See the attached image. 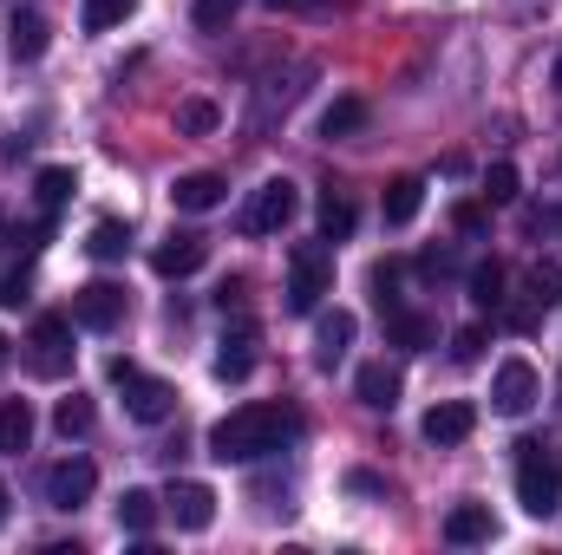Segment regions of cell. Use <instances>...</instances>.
<instances>
[{
  "label": "cell",
  "instance_id": "cell-1",
  "mask_svg": "<svg viewBox=\"0 0 562 555\" xmlns=\"http://www.w3.org/2000/svg\"><path fill=\"white\" fill-rule=\"evenodd\" d=\"M294 431H301V418L288 412V406H236L229 418L210 424V457H223V464H256V457L281 451Z\"/></svg>",
  "mask_w": 562,
  "mask_h": 555
},
{
  "label": "cell",
  "instance_id": "cell-2",
  "mask_svg": "<svg viewBox=\"0 0 562 555\" xmlns=\"http://www.w3.org/2000/svg\"><path fill=\"white\" fill-rule=\"evenodd\" d=\"M517 503L530 517H557L562 510V451L537 444V438L517 444Z\"/></svg>",
  "mask_w": 562,
  "mask_h": 555
},
{
  "label": "cell",
  "instance_id": "cell-3",
  "mask_svg": "<svg viewBox=\"0 0 562 555\" xmlns=\"http://www.w3.org/2000/svg\"><path fill=\"white\" fill-rule=\"evenodd\" d=\"M321 294H334V256L321 242H294L288 249V307L294 314H314Z\"/></svg>",
  "mask_w": 562,
  "mask_h": 555
},
{
  "label": "cell",
  "instance_id": "cell-4",
  "mask_svg": "<svg viewBox=\"0 0 562 555\" xmlns=\"http://www.w3.org/2000/svg\"><path fill=\"white\" fill-rule=\"evenodd\" d=\"M26 366L33 380H66L72 373V320L66 314H40L26 333Z\"/></svg>",
  "mask_w": 562,
  "mask_h": 555
},
{
  "label": "cell",
  "instance_id": "cell-5",
  "mask_svg": "<svg viewBox=\"0 0 562 555\" xmlns=\"http://www.w3.org/2000/svg\"><path fill=\"white\" fill-rule=\"evenodd\" d=\"M294 216H301V190H294L288 177H269V183L249 196V209H243V229H249V236H281Z\"/></svg>",
  "mask_w": 562,
  "mask_h": 555
},
{
  "label": "cell",
  "instance_id": "cell-6",
  "mask_svg": "<svg viewBox=\"0 0 562 555\" xmlns=\"http://www.w3.org/2000/svg\"><path fill=\"white\" fill-rule=\"evenodd\" d=\"M537 399H543V380H537L530 360H504V366L491 373V406H497L504 418H524Z\"/></svg>",
  "mask_w": 562,
  "mask_h": 555
},
{
  "label": "cell",
  "instance_id": "cell-7",
  "mask_svg": "<svg viewBox=\"0 0 562 555\" xmlns=\"http://www.w3.org/2000/svg\"><path fill=\"white\" fill-rule=\"evenodd\" d=\"M119 320H125V287H119V281H86V287L72 294V327L112 333Z\"/></svg>",
  "mask_w": 562,
  "mask_h": 555
},
{
  "label": "cell",
  "instance_id": "cell-8",
  "mask_svg": "<svg viewBox=\"0 0 562 555\" xmlns=\"http://www.w3.org/2000/svg\"><path fill=\"white\" fill-rule=\"evenodd\" d=\"M92 490H99L92 457H59V464L46 471V503H53V510H79V503H92Z\"/></svg>",
  "mask_w": 562,
  "mask_h": 555
},
{
  "label": "cell",
  "instance_id": "cell-9",
  "mask_svg": "<svg viewBox=\"0 0 562 555\" xmlns=\"http://www.w3.org/2000/svg\"><path fill=\"white\" fill-rule=\"evenodd\" d=\"M210 262V236H196V229H177V236H164L157 242V256H150V269L164 281H183V275H196Z\"/></svg>",
  "mask_w": 562,
  "mask_h": 555
},
{
  "label": "cell",
  "instance_id": "cell-10",
  "mask_svg": "<svg viewBox=\"0 0 562 555\" xmlns=\"http://www.w3.org/2000/svg\"><path fill=\"white\" fill-rule=\"evenodd\" d=\"M164 510H170V523H177V530H210V523H216V490L183 477V484H170Z\"/></svg>",
  "mask_w": 562,
  "mask_h": 555
},
{
  "label": "cell",
  "instance_id": "cell-11",
  "mask_svg": "<svg viewBox=\"0 0 562 555\" xmlns=\"http://www.w3.org/2000/svg\"><path fill=\"white\" fill-rule=\"evenodd\" d=\"M353 327H360V320H353L347 307H334V314H321V320H314V366H321V373H334V366L347 360Z\"/></svg>",
  "mask_w": 562,
  "mask_h": 555
},
{
  "label": "cell",
  "instance_id": "cell-12",
  "mask_svg": "<svg viewBox=\"0 0 562 555\" xmlns=\"http://www.w3.org/2000/svg\"><path fill=\"white\" fill-rule=\"evenodd\" d=\"M353 393H360V406H367V412H393V406H400V393H406V380H400V366L367 360V366L353 373Z\"/></svg>",
  "mask_w": 562,
  "mask_h": 555
},
{
  "label": "cell",
  "instance_id": "cell-13",
  "mask_svg": "<svg viewBox=\"0 0 562 555\" xmlns=\"http://www.w3.org/2000/svg\"><path fill=\"white\" fill-rule=\"evenodd\" d=\"M119 386H125V412L138 418V424H164V418H170V406H177V393H170L164 380H144V373H125Z\"/></svg>",
  "mask_w": 562,
  "mask_h": 555
},
{
  "label": "cell",
  "instance_id": "cell-14",
  "mask_svg": "<svg viewBox=\"0 0 562 555\" xmlns=\"http://www.w3.org/2000/svg\"><path fill=\"white\" fill-rule=\"evenodd\" d=\"M425 444H438V451H445V444H464V438H471V431H477V406H464V399H445V406H431V412H425Z\"/></svg>",
  "mask_w": 562,
  "mask_h": 555
},
{
  "label": "cell",
  "instance_id": "cell-15",
  "mask_svg": "<svg viewBox=\"0 0 562 555\" xmlns=\"http://www.w3.org/2000/svg\"><path fill=\"white\" fill-rule=\"evenodd\" d=\"M229 196V183L216 177V170H183L177 183H170V203L183 209V216H203V209H216Z\"/></svg>",
  "mask_w": 562,
  "mask_h": 555
},
{
  "label": "cell",
  "instance_id": "cell-16",
  "mask_svg": "<svg viewBox=\"0 0 562 555\" xmlns=\"http://www.w3.org/2000/svg\"><path fill=\"white\" fill-rule=\"evenodd\" d=\"M380 314H386V340H393V347H406V353H425V347L438 340L431 314H419V307H400V301H393V307H380Z\"/></svg>",
  "mask_w": 562,
  "mask_h": 555
},
{
  "label": "cell",
  "instance_id": "cell-17",
  "mask_svg": "<svg viewBox=\"0 0 562 555\" xmlns=\"http://www.w3.org/2000/svg\"><path fill=\"white\" fill-rule=\"evenodd\" d=\"M497 536V523H491V503H458L451 517H445V543H458V550H471V543H491Z\"/></svg>",
  "mask_w": 562,
  "mask_h": 555
},
{
  "label": "cell",
  "instance_id": "cell-18",
  "mask_svg": "<svg viewBox=\"0 0 562 555\" xmlns=\"http://www.w3.org/2000/svg\"><path fill=\"white\" fill-rule=\"evenodd\" d=\"M314 223H321V242H347V236H353V223H360V209H353V196H347V190H321Z\"/></svg>",
  "mask_w": 562,
  "mask_h": 555
},
{
  "label": "cell",
  "instance_id": "cell-19",
  "mask_svg": "<svg viewBox=\"0 0 562 555\" xmlns=\"http://www.w3.org/2000/svg\"><path fill=\"white\" fill-rule=\"evenodd\" d=\"M419 209H425V183H419V177H393V183H386V196H380V216H386L393 229H406Z\"/></svg>",
  "mask_w": 562,
  "mask_h": 555
},
{
  "label": "cell",
  "instance_id": "cell-20",
  "mask_svg": "<svg viewBox=\"0 0 562 555\" xmlns=\"http://www.w3.org/2000/svg\"><path fill=\"white\" fill-rule=\"evenodd\" d=\"M26 444H33V406H26V399H7V406H0V451L20 457Z\"/></svg>",
  "mask_w": 562,
  "mask_h": 555
},
{
  "label": "cell",
  "instance_id": "cell-21",
  "mask_svg": "<svg viewBox=\"0 0 562 555\" xmlns=\"http://www.w3.org/2000/svg\"><path fill=\"white\" fill-rule=\"evenodd\" d=\"M249 373H256V333L243 327V333L223 340V353H216V380H249Z\"/></svg>",
  "mask_w": 562,
  "mask_h": 555
},
{
  "label": "cell",
  "instance_id": "cell-22",
  "mask_svg": "<svg viewBox=\"0 0 562 555\" xmlns=\"http://www.w3.org/2000/svg\"><path fill=\"white\" fill-rule=\"evenodd\" d=\"M353 132H367V99H334L321 112V138H353Z\"/></svg>",
  "mask_w": 562,
  "mask_h": 555
},
{
  "label": "cell",
  "instance_id": "cell-23",
  "mask_svg": "<svg viewBox=\"0 0 562 555\" xmlns=\"http://www.w3.org/2000/svg\"><path fill=\"white\" fill-rule=\"evenodd\" d=\"M132 7H138V0H79V26H86V33H112V26L132 20Z\"/></svg>",
  "mask_w": 562,
  "mask_h": 555
},
{
  "label": "cell",
  "instance_id": "cell-24",
  "mask_svg": "<svg viewBox=\"0 0 562 555\" xmlns=\"http://www.w3.org/2000/svg\"><path fill=\"white\" fill-rule=\"evenodd\" d=\"M7 39H13V59H40V53H46V20H40V13H13Z\"/></svg>",
  "mask_w": 562,
  "mask_h": 555
},
{
  "label": "cell",
  "instance_id": "cell-25",
  "mask_svg": "<svg viewBox=\"0 0 562 555\" xmlns=\"http://www.w3.org/2000/svg\"><path fill=\"white\" fill-rule=\"evenodd\" d=\"M86 249H92V262H119V256L132 249V229L105 216V223H92V236H86Z\"/></svg>",
  "mask_w": 562,
  "mask_h": 555
},
{
  "label": "cell",
  "instance_id": "cell-26",
  "mask_svg": "<svg viewBox=\"0 0 562 555\" xmlns=\"http://www.w3.org/2000/svg\"><path fill=\"white\" fill-rule=\"evenodd\" d=\"M504 262H477V269H471V301H477V307H484V314H497V307H504Z\"/></svg>",
  "mask_w": 562,
  "mask_h": 555
},
{
  "label": "cell",
  "instance_id": "cell-27",
  "mask_svg": "<svg viewBox=\"0 0 562 555\" xmlns=\"http://www.w3.org/2000/svg\"><path fill=\"white\" fill-rule=\"evenodd\" d=\"M150 523H157V497H150V490H125V497H119V530L150 536Z\"/></svg>",
  "mask_w": 562,
  "mask_h": 555
},
{
  "label": "cell",
  "instance_id": "cell-28",
  "mask_svg": "<svg viewBox=\"0 0 562 555\" xmlns=\"http://www.w3.org/2000/svg\"><path fill=\"white\" fill-rule=\"evenodd\" d=\"M216 125H223V112H216L210 99H183V105H177V132H183V138H210Z\"/></svg>",
  "mask_w": 562,
  "mask_h": 555
},
{
  "label": "cell",
  "instance_id": "cell-29",
  "mask_svg": "<svg viewBox=\"0 0 562 555\" xmlns=\"http://www.w3.org/2000/svg\"><path fill=\"white\" fill-rule=\"evenodd\" d=\"M33 190H40V203H46V209H59V203H66V196L79 190V177H72L66 163H46V170L33 177Z\"/></svg>",
  "mask_w": 562,
  "mask_h": 555
},
{
  "label": "cell",
  "instance_id": "cell-30",
  "mask_svg": "<svg viewBox=\"0 0 562 555\" xmlns=\"http://www.w3.org/2000/svg\"><path fill=\"white\" fill-rule=\"evenodd\" d=\"M53 424H59V438H79V431H92V399H59V412H53Z\"/></svg>",
  "mask_w": 562,
  "mask_h": 555
},
{
  "label": "cell",
  "instance_id": "cell-31",
  "mask_svg": "<svg viewBox=\"0 0 562 555\" xmlns=\"http://www.w3.org/2000/svg\"><path fill=\"white\" fill-rule=\"evenodd\" d=\"M530 301H537V307H557L562 301V269L557 262H537V269H530Z\"/></svg>",
  "mask_w": 562,
  "mask_h": 555
},
{
  "label": "cell",
  "instance_id": "cell-32",
  "mask_svg": "<svg viewBox=\"0 0 562 555\" xmlns=\"http://www.w3.org/2000/svg\"><path fill=\"white\" fill-rule=\"evenodd\" d=\"M243 0H196V33H229Z\"/></svg>",
  "mask_w": 562,
  "mask_h": 555
},
{
  "label": "cell",
  "instance_id": "cell-33",
  "mask_svg": "<svg viewBox=\"0 0 562 555\" xmlns=\"http://www.w3.org/2000/svg\"><path fill=\"white\" fill-rule=\"evenodd\" d=\"M484 203H517V163H491V177H484Z\"/></svg>",
  "mask_w": 562,
  "mask_h": 555
},
{
  "label": "cell",
  "instance_id": "cell-34",
  "mask_svg": "<svg viewBox=\"0 0 562 555\" xmlns=\"http://www.w3.org/2000/svg\"><path fill=\"white\" fill-rule=\"evenodd\" d=\"M451 360H458V366H477V360H484V327H464V333L451 340Z\"/></svg>",
  "mask_w": 562,
  "mask_h": 555
},
{
  "label": "cell",
  "instance_id": "cell-35",
  "mask_svg": "<svg viewBox=\"0 0 562 555\" xmlns=\"http://www.w3.org/2000/svg\"><path fill=\"white\" fill-rule=\"evenodd\" d=\"M393 287H400V262H380V269H373V301H380V307H393V301H400Z\"/></svg>",
  "mask_w": 562,
  "mask_h": 555
},
{
  "label": "cell",
  "instance_id": "cell-36",
  "mask_svg": "<svg viewBox=\"0 0 562 555\" xmlns=\"http://www.w3.org/2000/svg\"><path fill=\"white\" fill-rule=\"evenodd\" d=\"M26 301H33V287H26V275H7V281H0V307H7V314H20Z\"/></svg>",
  "mask_w": 562,
  "mask_h": 555
},
{
  "label": "cell",
  "instance_id": "cell-37",
  "mask_svg": "<svg viewBox=\"0 0 562 555\" xmlns=\"http://www.w3.org/2000/svg\"><path fill=\"white\" fill-rule=\"evenodd\" d=\"M451 223H458L464 236H477V229H484V203H458V209H451Z\"/></svg>",
  "mask_w": 562,
  "mask_h": 555
},
{
  "label": "cell",
  "instance_id": "cell-38",
  "mask_svg": "<svg viewBox=\"0 0 562 555\" xmlns=\"http://www.w3.org/2000/svg\"><path fill=\"white\" fill-rule=\"evenodd\" d=\"M243 294H249V281H223V287H216V307L229 314V307H243Z\"/></svg>",
  "mask_w": 562,
  "mask_h": 555
},
{
  "label": "cell",
  "instance_id": "cell-39",
  "mask_svg": "<svg viewBox=\"0 0 562 555\" xmlns=\"http://www.w3.org/2000/svg\"><path fill=\"white\" fill-rule=\"evenodd\" d=\"M347 490H360V497H380V477H373V471H347Z\"/></svg>",
  "mask_w": 562,
  "mask_h": 555
},
{
  "label": "cell",
  "instance_id": "cell-40",
  "mask_svg": "<svg viewBox=\"0 0 562 555\" xmlns=\"http://www.w3.org/2000/svg\"><path fill=\"white\" fill-rule=\"evenodd\" d=\"M419 269H425V275H451V256H445V249H431Z\"/></svg>",
  "mask_w": 562,
  "mask_h": 555
},
{
  "label": "cell",
  "instance_id": "cell-41",
  "mask_svg": "<svg viewBox=\"0 0 562 555\" xmlns=\"http://www.w3.org/2000/svg\"><path fill=\"white\" fill-rule=\"evenodd\" d=\"M269 7H321V0H269Z\"/></svg>",
  "mask_w": 562,
  "mask_h": 555
},
{
  "label": "cell",
  "instance_id": "cell-42",
  "mask_svg": "<svg viewBox=\"0 0 562 555\" xmlns=\"http://www.w3.org/2000/svg\"><path fill=\"white\" fill-rule=\"evenodd\" d=\"M0 523H7V484H0Z\"/></svg>",
  "mask_w": 562,
  "mask_h": 555
},
{
  "label": "cell",
  "instance_id": "cell-43",
  "mask_svg": "<svg viewBox=\"0 0 562 555\" xmlns=\"http://www.w3.org/2000/svg\"><path fill=\"white\" fill-rule=\"evenodd\" d=\"M557 92H562V53H557Z\"/></svg>",
  "mask_w": 562,
  "mask_h": 555
},
{
  "label": "cell",
  "instance_id": "cell-44",
  "mask_svg": "<svg viewBox=\"0 0 562 555\" xmlns=\"http://www.w3.org/2000/svg\"><path fill=\"white\" fill-rule=\"evenodd\" d=\"M0 366H7V333H0Z\"/></svg>",
  "mask_w": 562,
  "mask_h": 555
}]
</instances>
